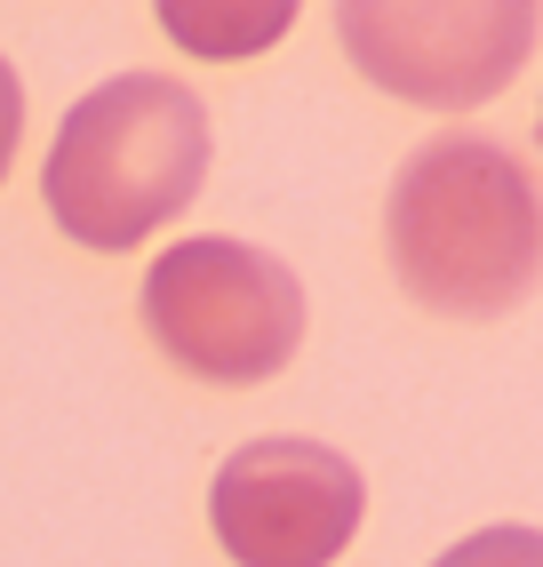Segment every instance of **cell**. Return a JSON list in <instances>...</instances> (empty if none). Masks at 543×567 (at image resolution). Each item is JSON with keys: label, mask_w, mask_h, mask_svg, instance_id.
I'll return each instance as SVG.
<instances>
[{"label": "cell", "mask_w": 543, "mask_h": 567, "mask_svg": "<svg viewBox=\"0 0 543 567\" xmlns=\"http://www.w3.org/2000/svg\"><path fill=\"white\" fill-rule=\"evenodd\" d=\"M383 248L423 312L503 320L543 280V193L512 144L472 128L423 136L383 200Z\"/></svg>", "instance_id": "obj_1"}, {"label": "cell", "mask_w": 543, "mask_h": 567, "mask_svg": "<svg viewBox=\"0 0 543 567\" xmlns=\"http://www.w3.org/2000/svg\"><path fill=\"white\" fill-rule=\"evenodd\" d=\"M208 176V112L168 72H121L64 112L41 200L81 248L121 256L192 208Z\"/></svg>", "instance_id": "obj_2"}, {"label": "cell", "mask_w": 543, "mask_h": 567, "mask_svg": "<svg viewBox=\"0 0 543 567\" xmlns=\"http://www.w3.org/2000/svg\"><path fill=\"white\" fill-rule=\"evenodd\" d=\"M144 328L201 384H264L304 344V280L248 240H176L144 272Z\"/></svg>", "instance_id": "obj_3"}, {"label": "cell", "mask_w": 543, "mask_h": 567, "mask_svg": "<svg viewBox=\"0 0 543 567\" xmlns=\"http://www.w3.org/2000/svg\"><path fill=\"white\" fill-rule=\"evenodd\" d=\"M344 56L383 96L423 112H472L520 81L543 0H336Z\"/></svg>", "instance_id": "obj_4"}, {"label": "cell", "mask_w": 543, "mask_h": 567, "mask_svg": "<svg viewBox=\"0 0 543 567\" xmlns=\"http://www.w3.org/2000/svg\"><path fill=\"white\" fill-rule=\"evenodd\" d=\"M368 480L328 440H248L208 487V527L232 567H336L360 536Z\"/></svg>", "instance_id": "obj_5"}, {"label": "cell", "mask_w": 543, "mask_h": 567, "mask_svg": "<svg viewBox=\"0 0 543 567\" xmlns=\"http://www.w3.org/2000/svg\"><path fill=\"white\" fill-rule=\"evenodd\" d=\"M168 24V41L184 56H208V64H240L288 41V24L304 0H152Z\"/></svg>", "instance_id": "obj_6"}, {"label": "cell", "mask_w": 543, "mask_h": 567, "mask_svg": "<svg viewBox=\"0 0 543 567\" xmlns=\"http://www.w3.org/2000/svg\"><path fill=\"white\" fill-rule=\"evenodd\" d=\"M432 567H543V527H520V519L480 527V536L448 544Z\"/></svg>", "instance_id": "obj_7"}, {"label": "cell", "mask_w": 543, "mask_h": 567, "mask_svg": "<svg viewBox=\"0 0 543 567\" xmlns=\"http://www.w3.org/2000/svg\"><path fill=\"white\" fill-rule=\"evenodd\" d=\"M17 136H24V81H17V64L0 56V176L17 161Z\"/></svg>", "instance_id": "obj_8"}, {"label": "cell", "mask_w": 543, "mask_h": 567, "mask_svg": "<svg viewBox=\"0 0 543 567\" xmlns=\"http://www.w3.org/2000/svg\"><path fill=\"white\" fill-rule=\"evenodd\" d=\"M535 144H543V121H535Z\"/></svg>", "instance_id": "obj_9"}]
</instances>
